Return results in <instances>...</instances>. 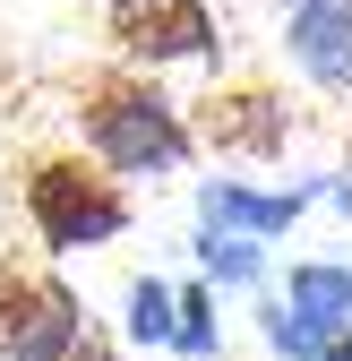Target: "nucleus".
<instances>
[{"label": "nucleus", "mask_w": 352, "mask_h": 361, "mask_svg": "<svg viewBox=\"0 0 352 361\" xmlns=\"http://www.w3.org/2000/svg\"><path fill=\"white\" fill-rule=\"evenodd\" d=\"M284 52L310 69L318 86L352 95V0H301L292 26H284Z\"/></svg>", "instance_id": "obj_6"}, {"label": "nucleus", "mask_w": 352, "mask_h": 361, "mask_svg": "<svg viewBox=\"0 0 352 361\" xmlns=\"http://www.w3.org/2000/svg\"><path fill=\"white\" fill-rule=\"evenodd\" d=\"M301 207H310V190H275V198H258V190H241V180H206V190H198V215L224 224V233H249V241H275Z\"/></svg>", "instance_id": "obj_7"}, {"label": "nucleus", "mask_w": 352, "mask_h": 361, "mask_svg": "<svg viewBox=\"0 0 352 361\" xmlns=\"http://www.w3.org/2000/svg\"><path fill=\"white\" fill-rule=\"evenodd\" d=\"M198 258H206V276H224V284H249L258 276V241L249 233H224V224L198 233Z\"/></svg>", "instance_id": "obj_9"}, {"label": "nucleus", "mask_w": 352, "mask_h": 361, "mask_svg": "<svg viewBox=\"0 0 352 361\" xmlns=\"http://www.w3.org/2000/svg\"><path fill=\"white\" fill-rule=\"evenodd\" d=\"M103 35L129 61L172 69V61H206L215 52V9L206 0H103Z\"/></svg>", "instance_id": "obj_4"}, {"label": "nucleus", "mask_w": 352, "mask_h": 361, "mask_svg": "<svg viewBox=\"0 0 352 361\" xmlns=\"http://www.w3.org/2000/svg\"><path fill=\"white\" fill-rule=\"evenodd\" d=\"M129 336H138V344H181V293L155 284V276H138V284H129Z\"/></svg>", "instance_id": "obj_8"}, {"label": "nucleus", "mask_w": 352, "mask_h": 361, "mask_svg": "<svg viewBox=\"0 0 352 361\" xmlns=\"http://www.w3.org/2000/svg\"><path fill=\"white\" fill-rule=\"evenodd\" d=\"M77 336V293L61 276L0 267V361H69Z\"/></svg>", "instance_id": "obj_3"}, {"label": "nucleus", "mask_w": 352, "mask_h": 361, "mask_svg": "<svg viewBox=\"0 0 352 361\" xmlns=\"http://www.w3.org/2000/svg\"><path fill=\"white\" fill-rule=\"evenodd\" d=\"M335 207H344V215H352V190H344V180H335Z\"/></svg>", "instance_id": "obj_13"}, {"label": "nucleus", "mask_w": 352, "mask_h": 361, "mask_svg": "<svg viewBox=\"0 0 352 361\" xmlns=\"http://www.w3.org/2000/svg\"><path fill=\"white\" fill-rule=\"evenodd\" d=\"M198 129L215 155H249V164H275L292 147V104L275 86H215L198 104Z\"/></svg>", "instance_id": "obj_5"}, {"label": "nucleus", "mask_w": 352, "mask_h": 361, "mask_svg": "<svg viewBox=\"0 0 352 361\" xmlns=\"http://www.w3.org/2000/svg\"><path fill=\"white\" fill-rule=\"evenodd\" d=\"M69 361H112V353H103L95 336H77V353H69Z\"/></svg>", "instance_id": "obj_12"}, {"label": "nucleus", "mask_w": 352, "mask_h": 361, "mask_svg": "<svg viewBox=\"0 0 352 361\" xmlns=\"http://www.w3.org/2000/svg\"><path fill=\"white\" fill-rule=\"evenodd\" d=\"M77 129H86V147H95V164H112V172H172V164H189V121H181V104H172L155 78H95L77 95Z\"/></svg>", "instance_id": "obj_1"}, {"label": "nucleus", "mask_w": 352, "mask_h": 361, "mask_svg": "<svg viewBox=\"0 0 352 361\" xmlns=\"http://www.w3.org/2000/svg\"><path fill=\"white\" fill-rule=\"evenodd\" d=\"M310 361H352V336H335V344H318Z\"/></svg>", "instance_id": "obj_11"}, {"label": "nucleus", "mask_w": 352, "mask_h": 361, "mask_svg": "<svg viewBox=\"0 0 352 361\" xmlns=\"http://www.w3.org/2000/svg\"><path fill=\"white\" fill-rule=\"evenodd\" d=\"M26 215H34L43 250H95V241H112L129 224V198H120V180H103V164L43 155L26 172Z\"/></svg>", "instance_id": "obj_2"}, {"label": "nucleus", "mask_w": 352, "mask_h": 361, "mask_svg": "<svg viewBox=\"0 0 352 361\" xmlns=\"http://www.w3.org/2000/svg\"><path fill=\"white\" fill-rule=\"evenodd\" d=\"M284 9H301V0H284Z\"/></svg>", "instance_id": "obj_14"}, {"label": "nucleus", "mask_w": 352, "mask_h": 361, "mask_svg": "<svg viewBox=\"0 0 352 361\" xmlns=\"http://www.w3.org/2000/svg\"><path fill=\"white\" fill-rule=\"evenodd\" d=\"M181 353H198V361L215 353V301L206 293H181Z\"/></svg>", "instance_id": "obj_10"}]
</instances>
